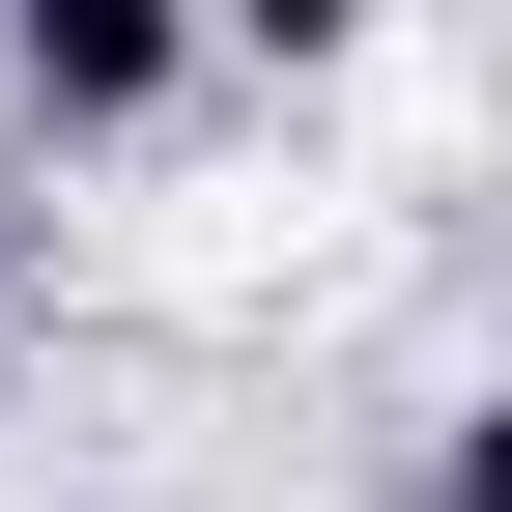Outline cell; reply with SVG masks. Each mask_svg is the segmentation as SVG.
Wrapping results in <instances>:
<instances>
[{"label": "cell", "mask_w": 512, "mask_h": 512, "mask_svg": "<svg viewBox=\"0 0 512 512\" xmlns=\"http://www.w3.org/2000/svg\"><path fill=\"white\" fill-rule=\"evenodd\" d=\"M399 0H200V57H370Z\"/></svg>", "instance_id": "2"}, {"label": "cell", "mask_w": 512, "mask_h": 512, "mask_svg": "<svg viewBox=\"0 0 512 512\" xmlns=\"http://www.w3.org/2000/svg\"><path fill=\"white\" fill-rule=\"evenodd\" d=\"M0 86H29V143H143L200 86V0H0Z\"/></svg>", "instance_id": "1"}, {"label": "cell", "mask_w": 512, "mask_h": 512, "mask_svg": "<svg viewBox=\"0 0 512 512\" xmlns=\"http://www.w3.org/2000/svg\"><path fill=\"white\" fill-rule=\"evenodd\" d=\"M399 512H512V456H484V427H427V484H399Z\"/></svg>", "instance_id": "3"}]
</instances>
